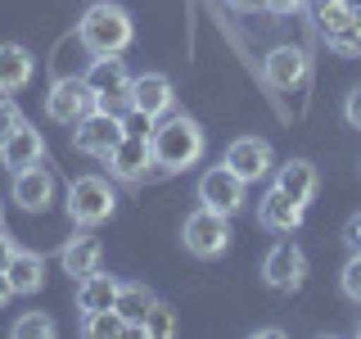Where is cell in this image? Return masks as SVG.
Returning a JSON list of instances; mask_svg holds the SVG:
<instances>
[{
    "label": "cell",
    "instance_id": "2e32d148",
    "mask_svg": "<svg viewBox=\"0 0 361 339\" xmlns=\"http://www.w3.org/2000/svg\"><path fill=\"white\" fill-rule=\"evenodd\" d=\"M99 263H104V244H99V235L90 231V226H77L73 235L63 240L59 249V267H63V276H90Z\"/></svg>",
    "mask_w": 361,
    "mask_h": 339
},
{
    "label": "cell",
    "instance_id": "d4e9b609",
    "mask_svg": "<svg viewBox=\"0 0 361 339\" xmlns=\"http://www.w3.org/2000/svg\"><path fill=\"white\" fill-rule=\"evenodd\" d=\"M82 335H90V339H113V335H135V331H131V321L118 308H109V312L82 316Z\"/></svg>",
    "mask_w": 361,
    "mask_h": 339
},
{
    "label": "cell",
    "instance_id": "30bf717a",
    "mask_svg": "<svg viewBox=\"0 0 361 339\" xmlns=\"http://www.w3.org/2000/svg\"><path fill=\"white\" fill-rule=\"evenodd\" d=\"M221 163L231 167L240 181H267L271 172H276V150H271V141H262V136H235L231 145H226Z\"/></svg>",
    "mask_w": 361,
    "mask_h": 339
},
{
    "label": "cell",
    "instance_id": "603a6c76",
    "mask_svg": "<svg viewBox=\"0 0 361 339\" xmlns=\"http://www.w3.org/2000/svg\"><path fill=\"white\" fill-rule=\"evenodd\" d=\"M154 303H158V294L145 285V280H122V285H118V303H113V308L131 321V331H140L145 312H149Z\"/></svg>",
    "mask_w": 361,
    "mask_h": 339
},
{
    "label": "cell",
    "instance_id": "8d00e7d4",
    "mask_svg": "<svg viewBox=\"0 0 361 339\" xmlns=\"http://www.w3.org/2000/svg\"><path fill=\"white\" fill-rule=\"evenodd\" d=\"M357 335H361V326H357Z\"/></svg>",
    "mask_w": 361,
    "mask_h": 339
},
{
    "label": "cell",
    "instance_id": "836d02e7",
    "mask_svg": "<svg viewBox=\"0 0 361 339\" xmlns=\"http://www.w3.org/2000/svg\"><path fill=\"white\" fill-rule=\"evenodd\" d=\"M231 9H240V14H248V9H262V0H226Z\"/></svg>",
    "mask_w": 361,
    "mask_h": 339
},
{
    "label": "cell",
    "instance_id": "1f68e13d",
    "mask_svg": "<svg viewBox=\"0 0 361 339\" xmlns=\"http://www.w3.org/2000/svg\"><path fill=\"white\" fill-rule=\"evenodd\" d=\"M14 249H18V244H14V235H9L5 226H0V271L9 267V258H14Z\"/></svg>",
    "mask_w": 361,
    "mask_h": 339
},
{
    "label": "cell",
    "instance_id": "5b68a950",
    "mask_svg": "<svg viewBox=\"0 0 361 339\" xmlns=\"http://www.w3.org/2000/svg\"><path fill=\"white\" fill-rule=\"evenodd\" d=\"M86 86L95 95V109H127V95H131V68L122 54H90V68H86Z\"/></svg>",
    "mask_w": 361,
    "mask_h": 339
},
{
    "label": "cell",
    "instance_id": "3957f363",
    "mask_svg": "<svg viewBox=\"0 0 361 339\" xmlns=\"http://www.w3.org/2000/svg\"><path fill=\"white\" fill-rule=\"evenodd\" d=\"M63 208H68V218H73V226H90V231H95V226H104L113 213H118V195H113V186L104 177L86 172V177L68 181Z\"/></svg>",
    "mask_w": 361,
    "mask_h": 339
},
{
    "label": "cell",
    "instance_id": "484cf974",
    "mask_svg": "<svg viewBox=\"0 0 361 339\" xmlns=\"http://www.w3.org/2000/svg\"><path fill=\"white\" fill-rule=\"evenodd\" d=\"M9 335L14 339H54L59 326H54V316H45V312H23L18 321L9 326Z\"/></svg>",
    "mask_w": 361,
    "mask_h": 339
},
{
    "label": "cell",
    "instance_id": "44dd1931",
    "mask_svg": "<svg viewBox=\"0 0 361 339\" xmlns=\"http://www.w3.org/2000/svg\"><path fill=\"white\" fill-rule=\"evenodd\" d=\"M32 73H37V59H32V50L27 45H18V41H5L0 45V90H23L32 82Z\"/></svg>",
    "mask_w": 361,
    "mask_h": 339
},
{
    "label": "cell",
    "instance_id": "cb8c5ba5",
    "mask_svg": "<svg viewBox=\"0 0 361 339\" xmlns=\"http://www.w3.org/2000/svg\"><path fill=\"white\" fill-rule=\"evenodd\" d=\"M176 331H180V316H176V308L158 299L154 308L145 312V321H140V331H135V335H145V339H172Z\"/></svg>",
    "mask_w": 361,
    "mask_h": 339
},
{
    "label": "cell",
    "instance_id": "277c9868",
    "mask_svg": "<svg viewBox=\"0 0 361 339\" xmlns=\"http://www.w3.org/2000/svg\"><path fill=\"white\" fill-rule=\"evenodd\" d=\"M180 249H185L190 258H221L226 249H231V218L217 208H199L190 213L185 222H180Z\"/></svg>",
    "mask_w": 361,
    "mask_h": 339
},
{
    "label": "cell",
    "instance_id": "8992f818",
    "mask_svg": "<svg viewBox=\"0 0 361 339\" xmlns=\"http://www.w3.org/2000/svg\"><path fill=\"white\" fill-rule=\"evenodd\" d=\"M122 136H127V127H122V113H118V109H90L86 118L73 127V150L104 163Z\"/></svg>",
    "mask_w": 361,
    "mask_h": 339
},
{
    "label": "cell",
    "instance_id": "8fae6325",
    "mask_svg": "<svg viewBox=\"0 0 361 339\" xmlns=\"http://www.w3.org/2000/svg\"><path fill=\"white\" fill-rule=\"evenodd\" d=\"M199 203L203 208H217L226 218H235V213L248 203V181H240L231 172V167H208V172L199 177Z\"/></svg>",
    "mask_w": 361,
    "mask_h": 339
},
{
    "label": "cell",
    "instance_id": "d6a6232c",
    "mask_svg": "<svg viewBox=\"0 0 361 339\" xmlns=\"http://www.w3.org/2000/svg\"><path fill=\"white\" fill-rule=\"evenodd\" d=\"M9 299H14V285H9V276H5V271H0V308H5Z\"/></svg>",
    "mask_w": 361,
    "mask_h": 339
},
{
    "label": "cell",
    "instance_id": "e575fe53",
    "mask_svg": "<svg viewBox=\"0 0 361 339\" xmlns=\"http://www.w3.org/2000/svg\"><path fill=\"white\" fill-rule=\"evenodd\" d=\"M348 5H353V9H357V18H361V0H348Z\"/></svg>",
    "mask_w": 361,
    "mask_h": 339
},
{
    "label": "cell",
    "instance_id": "4dcf8cb0",
    "mask_svg": "<svg viewBox=\"0 0 361 339\" xmlns=\"http://www.w3.org/2000/svg\"><path fill=\"white\" fill-rule=\"evenodd\" d=\"M343 244H348V249H361V213H357V218H348V226H343Z\"/></svg>",
    "mask_w": 361,
    "mask_h": 339
},
{
    "label": "cell",
    "instance_id": "f1b7e54d",
    "mask_svg": "<svg viewBox=\"0 0 361 339\" xmlns=\"http://www.w3.org/2000/svg\"><path fill=\"white\" fill-rule=\"evenodd\" d=\"M343 122H348L353 131H361V86H353V90L343 95Z\"/></svg>",
    "mask_w": 361,
    "mask_h": 339
},
{
    "label": "cell",
    "instance_id": "9c48e42d",
    "mask_svg": "<svg viewBox=\"0 0 361 339\" xmlns=\"http://www.w3.org/2000/svg\"><path fill=\"white\" fill-rule=\"evenodd\" d=\"M90 109H95V95H90L86 77H54L50 90H45V118L68 127V131H73Z\"/></svg>",
    "mask_w": 361,
    "mask_h": 339
},
{
    "label": "cell",
    "instance_id": "7c38bea8",
    "mask_svg": "<svg viewBox=\"0 0 361 339\" xmlns=\"http://www.w3.org/2000/svg\"><path fill=\"white\" fill-rule=\"evenodd\" d=\"M131 113H145V118H167L176 109V86L167 73H135L131 77V95H127Z\"/></svg>",
    "mask_w": 361,
    "mask_h": 339
},
{
    "label": "cell",
    "instance_id": "ba28073f",
    "mask_svg": "<svg viewBox=\"0 0 361 339\" xmlns=\"http://www.w3.org/2000/svg\"><path fill=\"white\" fill-rule=\"evenodd\" d=\"M316 28H321L330 50L361 54V18L348 0H316Z\"/></svg>",
    "mask_w": 361,
    "mask_h": 339
},
{
    "label": "cell",
    "instance_id": "4316f807",
    "mask_svg": "<svg viewBox=\"0 0 361 339\" xmlns=\"http://www.w3.org/2000/svg\"><path fill=\"white\" fill-rule=\"evenodd\" d=\"M338 290H343V299L353 303V308H361V249H353V258L338 271Z\"/></svg>",
    "mask_w": 361,
    "mask_h": 339
},
{
    "label": "cell",
    "instance_id": "f546056e",
    "mask_svg": "<svg viewBox=\"0 0 361 339\" xmlns=\"http://www.w3.org/2000/svg\"><path fill=\"white\" fill-rule=\"evenodd\" d=\"M262 9H267V14L289 18V14H302V9H307V0H262Z\"/></svg>",
    "mask_w": 361,
    "mask_h": 339
},
{
    "label": "cell",
    "instance_id": "52a82bcc",
    "mask_svg": "<svg viewBox=\"0 0 361 339\" xmlns=\"http://www.w3.org/2000/svg\"><path fill=\"white\" fill-rule=\"evenodd\" d=\"M307 276H312V263H307V254H302L293 240H280V244L267 249V258H262V280H267L276 294H298L302 285H307Z\"/></svg>",
    "mask_w": 361,
    "mask_h": 339
},
{
    "label": "cell",
    "instance_id": "d6986e66",
    "mask_svg": "<svg viewBox=\"0 0 361 339\" xmlns=\"http://www.w3.org/2000/svg\"><path fill=\"white\" fill-rule=\"evenodd\" d=\"M302 213H307V208H298L285 190L271 186L267 195H262V203H257V226L271 231V235H289V231H298V226H302Z\"/></svg>",
    "mask_w": 361,
    "mask_h": 339
},
{
    "label": "cell",
    "instance_id": "6da1fadb",
    "mask_svg": "<svg viewBox=\"0 0 361 339\" xmlns=\"http://www.w3.org/2000/svg\"><path fill=\"white\" fill-rule=\"evenodd\" d=\"M149 150H154V167H158V172H185V167H195L199 158L208 154V131H203L199 118L172 109L167 118L154 122Z\"/></svg>",
    "mask_w": 361,
    "mask_h": 339
},
{
    "label": "cell",
    "instance_id": "7402d4cb",
    "mask_svg": "<svg viewBox=\"0 0 361 339\" xmlns=\"http://www.w3.org/2000/svg\"><path fill=\"white\" fill-rule=\"evenodd\" d=\"M5 276H9V285H14V294H37L45 285V258L37 249H14Z\"/></svg>",
    "mask_w": 361,
    "mask_h": 339
},
{
    "label": "cell",
    "instance_id": "9a60e30c",
    "mask_svg": "<svg viewBox=\"0 0 361 339\" xmlns=\"http://www.w3.org/2000/svg\"><path fill=\"white\" fill-rule=\"evenodd\" d=\"M41 158H45V136L32 127V122H23V127H14L5 141H0V167H5L9 177L37 167Z\"/></svg>",
    "mask_w": 361,
    "mask_h": 339
},
{
    "label": "cell",
    "instance_id": "d590c367",
    "mask_svg": "<svg viewBox=\"0 0 361 339\" xmlns=\"http://www.w3.org/2000/svg\"><path fill=\"white\" fill-rule=\"evenodd\" d=\"M0 226H5V203H0Z\"/></svg>",
    "mask_w": 361,
    "mask_h": 339
},
{
    "label": "cell",
    "instance_id": "5bb4252c",
    "mask_svg": "<svg viewBox=\"0 0 361 339\" xmlns=\"http://www.w3.org/2000/svg\"><path fill=\"white\" fill-rule=\"evenodd\" d=\"M109 163V177L127 181V186H135V181H145V172L154 167V150H149V136H122L118 145H113V154L104 158Z\"/></svg>",
    "mask_w": 361,
    "mask_h": 339
},
{
    "label": "cell",
    "instance_id": "ffe728a7",
    "mask_svg": "<svg viewBox=\"0 0 361 339\" xmlns=\"http://www.w3.org/2000/svg\"><path fill=\"white\" fill-rule=\"evenodd\" d=\"M118 285H122V280H113L109 271H99V267H95L90 276L77 280V294H73V299H77V312H82V316L109 312L113 303H118Z\"/></svg>",
    "mask_w": 361,
    "mask_h": 339
},
{
    "label": "cell",
    "instance_id": "7a4b0ae2",
    "mask_svg": "<svg viewBox=\"0 0 361 339\" xmlns=\"http://www.w3.org/2000/svg\"><path fill=\"white\" fill-rule=\"evenodd\" d=\"M77 41L86 45V54H127L131 41H135V23L122 5L95 0V5H86V14L77 18Z\"/></svg>",
    "mask_w": 361,
    "mask_h": 339
},
{
    "label": "cell",
    "instance_id": "4fadbf2b",
    "mask_svg": "<svg viewBox=\"0 0 361 339\" xmlns=\"http://www.w3.org/2000/svg\"><path fill=\"white\" fill-rule=\"evenodd\" d=\"M307 73H312V59L302 45H271L267 59H262V77L276 90H298L307 82Z\"/></svg>",
    "mask_w": 361,
    "mask_h": 339
},
{
    "label": "cell",
    "instance_id": "e0dca14e",
    "mask_svg": "<svg viewBox=\"0 0 361 339\" xmlns=\"http://www.w3.org/2000/svg\"><path fill=\"white\" fill-rule=\"evenodd\" d=\"M54 195H59V186H54L50 167H27V172H14V186H9V199L18 203V208L27 213H45L54 203Z\"/></svg>",
    "mask_w": 361,
    "mask_h": 339
},
{
    "label": "cell",
    "instance_id": "ac0fdd59",
    "mask_svg": "<svg viewBox=\"0 0 361 339\" xmlns=\"http://www.w3.org/2000/svg\"><path fill=\"white\" fill-rule=\"evenodd\" d=\"M271 186L285 190L298 208H307L316 199V190H321V172H316L312 158H289V163H276V181H271Z\"/></svg>",
    "mask_w": 361,
    "mask_h": 339
},
{
    "label": "cell",
    "instance_id": "83f0119b",
    "mask_svg": "<svg viewBox=\"0 0 361 339\" xmlns=\"http://www.w3.org/2000/svg\"><path fill=\"white\" fill-rule=\"evenodd\" d=\"M23 122H27V118H23V109L5 95V90H0V141H5L14 127H23Z\"/></svg>",
    "mask_w": 361,
    "mask_h": 339
}]
</instances>
